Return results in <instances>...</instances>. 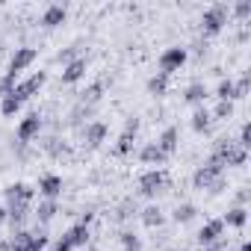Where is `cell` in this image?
Here are the masks:
<instances>
[{
	"label": "cell",
	"instance_id": "cell-8",
	"mask_svg": "<svg viewBox=\"0 0 251 251\" xmlns=\"http://www.w3.org/2000/svg\"><path fill=\"white\" fill-rule=\"evenodd\" d=\"M36 56H39V53H36V48H15V53H12V59H9V68H6V71L18 77L24 68H30V65L36 62Z\"/></svg>",
	"mask_w": 251,
	"mask_h": 251
},
{
	"label": "cell",
	"instance_id": "cell-28",
	"mask_svg": "<svg viewBox=\"0 0 251 251\" xmlns=\"http://www.w3.org/2000/svg\"><path fill=\"white\" fill-rule=\"evenodd\" d=\"M121 245H124V251H142L139 236H136V233H130V230H124V233H121Z\"/></svg>",
	"mask_w": 251,
	"mask_h": 251
},
{
	"label": "cell",
	"instance_id": "cell-4",
	"mask_svg": "<svg viewBox=\"0 0 251 251\" xmlns=\"http://www.w3.org/2000/svg\"><path fill=\"white\" fill-rule=\"evenodd\" d=\"M183 62H186V48H166V50L160 53V74L169 77V74L180 71Z\"/></svg>",
	"mask_w": 251,
	"mask_h": 251
},
{
	"label": "cell",
	"instance_id": "cell-24",
	"mask_svg": "<svg viewBox=\"0 0 251 251\" xmlns=\"http://www.w3.org/2000/svg\"><path fill=\"white\" fill-rule=\"evenodd\" d=\"M18 109H21V100H18V98H15L12 92H9L6 98H0V112H3L6 118H12V115H15Z\"/></svg>",
	"mask_w": 251,
	"mask_h": 251
},
{
	"label": "cell",
	"instance_id": "cell-34",
	"mask_svg": "<svg viewBox=\"0 0 251 251\" xmlns=\"http://www.w3.org/2000/svg\"><path fill=\"white\" fill-rule=\"evenodd\" d=\"M89 251H95V248H89Z\"/></svg>",
	"mask_w": 251,
	"mask_h": 251
},
{
	"label": "cell",
	"instance_id": "cell-21",
	"mask_svg": "<svg viewBox=\"0 0 251 251\" xmlns=\"http://www.w3.org/2000/svg\"><path fill=\"white\" fill-rule=\"evenodd\" d=\"M207 127H210V112L204 106H195V112H192V130L195 133H204Z\"/></svg>",
	"mask_w": 251,
	"mask_h": 251
},
{
	"label": "cell",
	"instance_id": "cell-12",
	"mask_svg": "<svg viewBox=\"0 0 251 251\" xmlns=\"http://www.w3.org/2000/svg\"><path fill=\"white\" fill-rule=\"evenodd\" d=\"M62 236H65V242H68L71 248H86V245H89V225L77 222V225H74V227H68Z\"/></svg>",
	"mask_w": 251,
	"mask_h": 251
},
{
	"label": "cell",
	"instance_id": "cell-5",
	"mask_svg": "<svg viewBox=\"0 0 251 251\" xmlns=\"http://www.w3.org/2000/svg\"><path fill=\"white\" fill-rule=\"evenodd\" d=\"M163 186H166V172H163V169H151V172H145V175L139 177V192H142L145 198L160 195Z\"/></svg>",
	"mask_w": 251,
	"mask_h": 251
},
{
	"label": "cell",
	"instance_id": "cell-22",
	"mask_svg": "<svg viewBox=\"0 0 251 251\" xmlns=\"http://www.w3.org/2000/svg\"><path fill=\"white\" fill-rule=\"evenodd\" d=\"M222 222H225V225H230V227H242V225L248 222V210H245V207H233Z\"/></svg>",
	"mask_w": 251,
	"mask_h": 251
},
{
	"label": "cell",
	"instance_id": "cell-30",
	"mask_svg": "<svg viewBox=\"0 0 251 251\" xmlns=\"http://www.w3.org/2000/svg\"><path fill=\"white\" fill-rule=\"evenodd\" d=\"M230 112H233V106H230V103H225V100H219V106H216V112H213V115H216V118H227Z\"/></svg>",
	"mask_w": 251,
	"mask_h": 251
},
{
	"label": "cell",
	"instance_id": "cell-33",
	"mask_svg": "<svg viewBox=\"0 0 251 251\" xmlns=\"http://www.w3.org/2000/svg\"><path fill=\"white\" fill-rule=\"evenodd\" d=\"M0 251H9V242H0Z\"/></svg>",
	"mask_w": 251,
	"mask_h": 251
},
{
	"label": "cell",
	"instance_id": "cell-17",
	"mask_svg": "<svg viewBox=\"0 0 251 251\" xmlns=\"http://www.w3.org/2000/svg\"><path fill=\"white\" fill-rule=\"evenodd\" d=\"M65 15H68V12H65V6H62V3H53V6H48V9H45L42 24H45V27H59V24L65 21Z\"/></svg>",
	"mask_w": 251,
	"mask_h": 251
},
{
	"label": "cell",
	"instance_id": "cell-31",
	"mask_svg": "<svg viewBox=\"0 0 251 251\" xmlns=\"http://www.w3.org/2000/svg\"><path fill=\"white\" fill-rule=\"evenodd\" d=\"M225 245H227V242H225V239H219V242H213V245H204L201 251H225Z\"/></svg>",
	"mask_w": 251,
	"mask_h": 251
},
{
	"label": "cell",
	"instance_id": "cell-27",
	"mask_svg": "<svg viewBox=\"0 0 251 251\" xmlns=\"http://www.w3.org/2000/svg\"><path fill=\"white\" fill-rule=\"evenodd\" d=\"M166 89H169V77L157 74V77L148 80V92H151V95H166Z\"/></svg>",
	"mask_w": 251,
	"mask_h": 251
},
{
	"label": "cell",
	"instance_id": "cell-15",
	"mask_svg": "<svg viewBox=\"0 0 251 251\" xmlns=\"http://www.w3.org/2000/svg\"><path fill=\"white\" fill-rule=\"evenodd\" d=\"M83 136H86V142H89L92 148H98V145L106 139V124H103V121H92V124H86Z\"/></svg>",
	"mask_w": 251,
	"mask_h": 251
},
{
	"label": "cell",
	"instance_id": "cell-7",
	"mask_svg": "<svg viewBox=\"0 0 251 251\" xmlns=\"http://www.w3.org/2000/svg\"><path fill=\"white\" fill-rule=\"evenodd\" d=\"M39 130H42V118H39V112H30V115L18 124L15 136H18V142H21V145H27V142H33V139L39 136Z\"/></svg>",
	"mask_w": 251,
	"mask_h": 251
},
{
	"label": "cell",
	"instance_id": "cell-2",
	"mask_svg": "<svg viewBox=\"0 0 251 251\" xmlns=\"http://www.w3.org/2000/svg\"><path fill=\"white\" fill-rule=\"evenodd\" d=\"M222 160H216V157H210V163L207 166H201L195 175H192V183H195V189H210L219 177H222Z\"/></svg>",
	"mask_w": 251,
	"mask_h": 251
},
{
	"label": "cell",
	"instance_id": "cell-16",
	"mask_svg": "<svg viewBox=\"0 0 251 251\" xmlns=\"http://www.w3.org/2000/svg\"><path fill=\"white\" fill-rule=\"evenodd\" d=\"M177 136H180V133H177V127H166V130H163V136H160L154 145L169 157V154H175V148H177Z\"/></svg>",
	"mask_w": 251,
	"mask_h": 251
},
{
	"label": "cell",
	"instance_id": "cell-6",
	"mask_svg": "<svg viewBox=\"0 0 251 251\" xmlns=\"http://www.w3.org/2000/svg\"><path fill=\"white\" fill-rule=\"evenodd\" d=\"M45 80H48V77H45V71H36V74H30L24 83H15L12 95H15V98L24 103V100H30V98H33V95H36V92L45 86Z\"/></svg>",
	"mask_w": 251,
	"mask_h": 251
},
{
	"label": "cell",
	"instance_id": "cell-11",
	"mask_svg": "<svg viewBox=\"0 0 251 251\" xmlns=\"http://www.w3.org/2000/svg\"><path fill=\"white\" fill-rule=\"evenodd\" d=\"M222 230H225V222H222V219H213V222H207V225L198 230V242H201V248H204V245H213V242H219V239H222Z\"/></svg>",
	"mask_w": 251,
	"mask_h": 251
},
{
	"label": "cell",
	"instance_id": "cell-20",
	"mask_svg": "<svg viewBox=\"0 0 251 251\" xmlns=\"http://www.w3.org/2000/svg\"><path fill=\"white\" fill-rule=\"evenodd\" d=\"M56 213H59V204L45 198V201L39 204V210H36V219H39L42 225H48V222H53V216H56Z\"/></svg>",
	"mask_w": 251,
	"mask_h": 251
},
{
	"label": "cell",
	"instance_id": "cell-1",
	"mask_svg": "<svg viewBox=\"0 0 251 251\" xmlns=\"http://www.w3.org/2000/svg\"><path fill=\"white\" fill-rule=\"evenodd\" d=\"M48 236L45 233H30V230H15L9 239V251H45Z\"/></svg>",
	"mask_w": 251,
	"mask_h": 251
},
{
	"label": "cell",
	"instance_id": "cell-10",
	"mask_svg": "<svg viewBox=\"0 0 251 251\" xmlns=\"http://www.w3.org/2000/svg\"><path fill=\"white\" fill-rule=\"evenodd\" d=\"M39 195L48 198V201H56V198L62 195V177H59V175H45V177L39 180Z\"/></svg>",
	"mask_w": 251,
	"mask_h": 251
},
{
	"label": "cell",
	"instance_id": "cell-9",
	"mask_svg": "<svg viewBox=\"0 0 251 251\" xmlns=\"http://www.w3.org/2000/svg\"><path fill=\"white\" fill-rule=\"evenodd\" d=\"M33 198H36V189L33 186H27V183H12L9 189H6V207H12V204H21V207H30L33 204Z\"/></svg>",
	"mask_w": 251,
	"mask_h": 251
},
{
	"label": "cell",
	"instance_id": "cell-26",
	"mask_svg": "<svg viewBox=\"0 0 251 251\" xmlns=\"http://www.w3.org/2000/svg\"><path fill=\"white\" fill-rule=\"evenodd\" d=\"M142 222H145V227H160V225H163L160 207H145V210H142Z\"/></svg>",
	"mask_w": 251,
	"mask_h": 251
},
{
	"label": "cell",
	"instance_id": "cell-18",
	"mask_svg": "<svg viewBox=\"0 0 251 251\" xmlns=\"http://www.w3.org/2000/svg\"><path fill=\"white\" fill-rule=\"evenodd\" d=\"M139 160H142V163H148V166H163L169 157H166V154H163L154 142H151V145H145V148L139 151Z\"/></svg>",
	"mask_w": 251,
	"mask_h": 251
},
{
	"label": "cell",
	"instance_id": "cell-29",
	"mask_svg": "<svg viewBox=\"0 0 251 251\" xmlns=\"http://www.w3.org/2000/svg\"><path fill=\"white\" fill-rule=\"evenodd\" d=\"M103 95V83H92L86 92H83V103H98Z\"/></svg>",
	"mask_w": 251,
	"mask_h": 251
},
{
	"label": "cell",
	"instance_id": "cell-19",
	"mask_svg": "<svg viewBox=\"0 0 251 251\" xmlns=\"http://www.w3.org/2000/svg\"><path fill=\"white\" fill-rule=\"evenodd\" d=\"M183 98H186V103L201 106V103H204V98H207V86H204V83H192V86L183 92Z\"/></svg>",
	"mask_w": 251,
	"mask_h": 251
},
{
	"label": "cell",
	"instance_id": "cell-25",
	"mask_svg": "<svg viewBox=\"0 0 251 251\" xmlns=\"http://www.w3.org/2000/svg\"><path fill=\"white\" fill-rule=\"evenodd\" d=\"M195 213H198V210H195V204H180V207L175 210V216H172V219H175L177 225H186V222H192V219H195Z\"/></svg>",
	"mask_w": 251,
	"mask_h": 251
},
{
	"label": "cell",
	"instance_id": "cell-14",
	"mask_svg": "<svg viewBox=\"0 0 251 251\" xmlns=\"http://www.w3.org/2000/svg\"><path fill=\"white\" fill-rule=\"evenodd\" d=\"M83 77H86V59H83V56L71 59V62L62 68V83H68V86H71V83H80Z\"/></svg>",
	"mask_w": 251,
	"mask_h": 251
},
{
	"label": "cell",
	"instance_id": "cell-3",
	"mask_svg": "<svg viewBox=\"0 0 251 251\" xmlns=\"http://www.w3.org/2000/svg\"><path fill=\"white\" fill-rule=\"evenodd\" d=\"M225 24H227V9L225 6H210L204 12V18H201V33L204 36H216V33H222Z\"/></svg>",
	"mask_w": 251,
	"mask_h": 251
},
{
	"label": "cell",
	"instance_id": "cell-13",
	"mask_svg": "<svg viewBox=\"0 0 251 251\" xmlns=\"http://www.w3.org/2000/svg\"><path fill=\"white\" fill-rule=\"evenodd\" d=\"M136 130H139V121L136 118H130L127 121V127H124V133L118 136V145H115V154H130V148H133V136H136Z\"/></svg>",
	"mask_w": 251,
	"mask_h": 251
},
{
	"label": "cell",
	"instance_id": "cell-23",
	"mask_svg": "<svg viewBox=\"0 0 251 251\" xmlns=\"http://www.w3.org/2000/svg\"><path fill=\"white\" fill-rule=\"evenodd\" d=\"M216 98L225 100V103H230V100L236 98V86H233V80H222V83L216 86Z\"/></svg>",
	"mask_w": 251,
	"mask_h": 251
},
{
	"label": "cell",
	"instance_id": "cell-32",
	"mask_svg": "<svg viewBox=\"0 0 251 251\" xmlns=\"http://www.w3.org/2000/svg\"><path fill=\"white\" fill-rule=\"evenodd\" d=\"M6 222H9V210H6V207H0V227H3Z\"/></svg>",
	"mask_w": 251,
	"mask_h": 251
}]
</instances>
